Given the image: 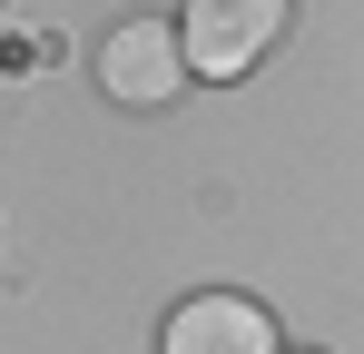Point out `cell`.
<instances>
[{
    "mask_svg": "<svg viewBox=\"0 0 364 354\" xmlns=\"http://www.w3.org/2000/svg\"><path fill=\"white\" fill-rule=\"evenodd\" d=\"M187 79V40H178V20H119L109 40H99V89L119 99V109H168Z\"/></svg>",
    "mask_w": 364,
    "mask_h": 354,
    "instance_id": "obj_2",
    "label": "cell"
},
{
    "mask_svg": "<svg viewBox=\"0 0 364 354\" xmlns=\"http://www.w3.org/2000/svg\"><path fill=\"white\" fill-rule=\"evenodd\" d=\"M158 354H286V345H276V315L256 295L207 286V295H187L178 315L158 325Z\"/></svg>",
    "mask_w": 364,
    "mask_h": 354,
    "instance_id": "obj_3",
    "label": "cell"
},
{
    "mask_svg": "<svg viewBox=\"0 0 364 354\" xmlns=\"http://www.w3.org/2000/svg\"><path fill=\"white\" fill-rule=\"evenodd\" d=\"M296 0H187L178 10V40H187V69L197 79H246L256 59L286 40Z\"/></svg>",
    "mask_w": 364,
    "mask_h": 354,
    "instance_id": "obj_1",
    "label": "cell"
}]
</instances>
